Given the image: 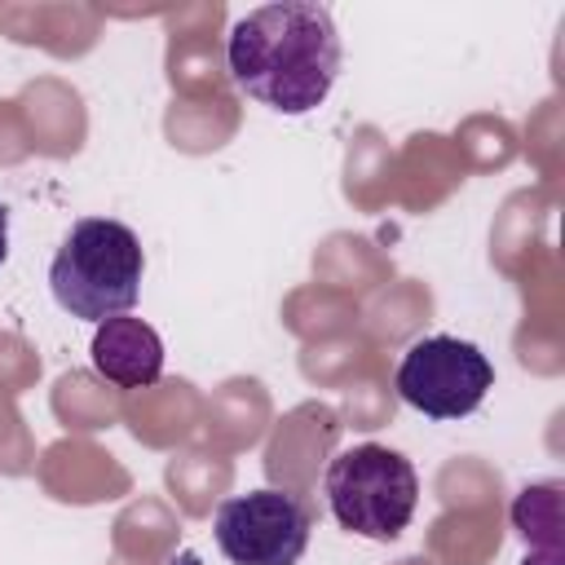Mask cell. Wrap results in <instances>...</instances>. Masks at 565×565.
<instances>
[{"mask_svg":"<svg viewBox=\"0 0 565 565\" xmlns=\"http://www.w3.org/2000/svg\"><path fill=\"white\" fill-rule=\"evenodd\" d=\"M230 79L278 115H309L340 75V31L318 0H278L247 9L225 40Z\"/></svg>","mask_w":565,"mask_h":565,"instance_id":"obj_1","label":"cell"},{"mask_svg":"<svg viewBox=\"0 0 565 565\" xmlns=\"http://www.w3.org/2000/svg\"><path fill=\"white\" fill-rule=\"evenodd\" d=\"M141 274H146V256L137 234L124 221L84 216L62 238L49 265V287L71 318L106 322L137 305Z\"/></svg>","mask_w":565,"mask_h":565,"instance_id":"obj_2","label":"cell"},{"mask_svg":"<svg viewBox=\"0 0 565 565\" xmlns=\"http://www.w3.org/2000/svg\"><path fill=\"white\" fill-rule=\"evenodd\" d=\"M322 490H327L331 516L349 534H362L375 543L397 539L411 525L415 503H419L415 463L406 455L380 446V441H362V446L340 450L327 463Z\"/></svg>","mask_w":565,"mask_h":565,"instance_id":"obj_3","label":"cell"},{"mask_svg":"<svg viewBox=\"0 0 565 565\" xmlns=\"http://www.w3.org/2000/svg\"><path fill=\"white\" fill-rule=\"evenodd\" d=\"M494 384L490 358L459 335H424L397 362V397L428 419L472 415Z\"/></svg>","mask_w":565,"mask_h":565,"instance_id":"obj_4","label":"cell"},{"mask_svg":"<svg viewBox=\"0 0 565 565\" xmlns=\"http://www.w3.org/2000/svg\"><path fill=\"white\" fill-rule=\"evenodd\" d=\"M212 530L230 565H300L313 530V508L291 490L265 486L225 499Z\"/></svg>","mask_w":565,"mask_h":565,"instance_id":"obj_5","label":"cell"},{"mask_svg":"<svg viewBox=\"0 0 565 565\" xmlns=\"http://www.w3.org/2000/svg\"><path fill=\"white\" fill-rule=\"evenodd\" d=\"M93 366L115 388H146L163 375V340L150 322L132 313L106 318L93 335Z\"/></svg>","mask_w":565,"mask_h":565,"instance_id":"obj_6","label":"cell"},{"mask_svg":"<svg viewBox=\"0 0 565 565\" xmlns=\"http://www.w3.org/2000/svg\"><path fill=\"white\" fill-rule=\"evenodd\" d=\"M512 521H516V530L525 534V543L530 539H543L547 547V561L552 565H561V534H556V525H561V486L556 481H543V486H525L521 494H516V503H512Z\"/></svg>","mask_w":565,"mask_h":565,"instance_id":"obj_7","label":"cell"},{"mask_svg":"<svg viewBox=\"0 0 565 565\" xmlns=\"http://www.w3.org/2000/svg\"><path fill=\"white\" fill-rule=\"evenodd\" d=\"M4 256H9V207L0 203V265H4Z\"/></svg>","mask_w":565,"mask_h":565,"instance_id":"obj_8","label":"cell"}]
</instances>
